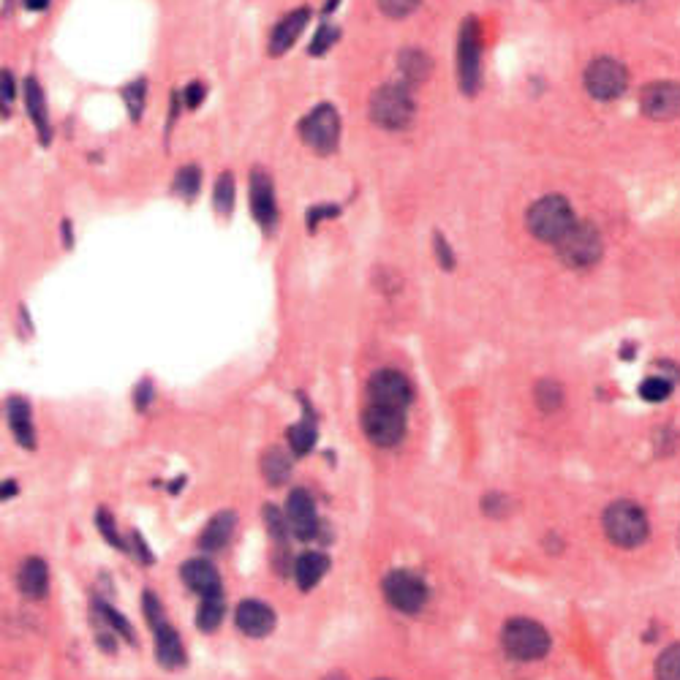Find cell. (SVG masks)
<instances>
[{
    "instance_id": "6da1fadb",
    "label": "cell",
    "mask_w": 680,
    "mask_h": 680,
    "mask_svg": "<svg viewBox=\"0 0 680 680\" xmlns=\"http://www.w3.org/2000/svg\"><path fill=\"white\" fill-rule=\"evenodd\" d=\"M525 221H528V229L536 240L553 245H558V240L577 224L572 204L566 202L564 196H544V199L534 202L525 215Z\"/></svg>"
},
{
    "instance_id": "7a4b0ae2",
    "label": "cell",
    "mask_w": 680,
    "mask_h": 680,
    "mask_svg": "<svg viewBox=\"0 0 680 680\" xmlns=\"http://www.w3.org/2000/svg\"><path fill=\"white\" fill-rule=\"evenodd\" d=\"M604 534L618 547H637L648 536V517L632 501H615L604 512Z\"/></svg>"
},
{
    "instance_id": "3957f363",
    "label": "cell",
    "mask_w": 680,
    "mask_h": 680,
    "mask_svg": "<svg viewBox=\"0 0 680 680\" xmlns=\"http://www.w3.org/2000/svg\"><path fill=\"white\" fill-rule=\"evenodd\" d=\"M501 645L512 659L536 661L550 651V634L536 621L512 618V621H506L504 632H501Z\"/></svg>"
},
{
    "instance_id": "277c9868",
    "label": "cell",
    "mask_w": 680,
    "mask_h": 680,
    "mask_svg": "<svg viewBox=\"0 0 680 680\" xmlns=\"http://www.w3.org/2000/svg\"><path fill=\"white\" fill-rule=\"evenodd\" d=\"M457 79L466 96H474L482 82V30L468 17L457 33Z\"/></svg>"
},
{
    "instance_id": "5b68a950",
    "label": "cell",
    "mask_w": 680,
    "mask_h": 680,
    "mask_svg": "<svg viewBox=\"0 0 680 680\" xmlns=\"http://www.w3.org/2000/svg\"><path fill=\"white\" fill-rule=\"evenodd\" d=\"M370 117L387 131H400L414 120V101L403 85H384L370 96Z\"/></svg>"
},
{
    "instance_id": "8992f818",
    "label": "cell",
    "mask_w": 680,
    "mask_h": 680,
    "mask_svg": "<svg viewBox=\"0 0 680 680\" xmlns=\"http://www.w3.org/2000/svg\"><path fill=\"white\" fill-rule=\"evenodd\" d=\"M555 251L561 256V262L574 270H585L602 259V234L593 224H577L558 240Z\"/></svg>"
},
{
    "instance_id": "52a82bcc",
    "label": "cell",
    "mask_w": 680,
    "mask_h": 680,
    "mask_svg": "<svg viewBox=\"0 0 680 680\" xmlns=\"http://www.w3.org/2000/svg\"><path fill=\"white\" fill-rule=\"evenodd\" d=\"M300 139L319 156H330L340 142V117L332 104H319L300 120Z\"/></svg>"
},
{
    "instance_id": "ba28073f",
    "label": "cell",
    "mask_w": 680,
    "mask_h": 680,
    "mask_svg": "<svg viewBox=\"0 0 680 680\" xmlns=\"http://www.w3.org/2000/svg\"><path fill=\"white\" fill-rule=\"evenodd\" d=\"M145 612H147V623L153 626V634H156V656L164 667H180L185 659L183 653V642L177 637V632L166 623L164 618V607L156 599V593L145 591Z\"/></svg>"
},
{
    "instance_id": "9c48e42d",
    "label": "cell",
    "mask_w": 680,
    "mask_h": 680,
    "mask_svg": "<svg viewBox=\"0 0 680 680\" xmlns=\"http://www.w3.org/2000/svg\"><path fill=\"white\" fill-rule=\"evenodd\" d=\"M362 430H365L368 441H373L376 447H395V444H400L403 433H406V414L398 411V408L368 403L365 414H362Z\"/></svg>"
},
{
    "instance_id": "30bf717a",
    "label": "cell",
    "mask_w": 680,
    "mask_h": 680,
    "mask_svg": "<svg viewBox=\"0 0 680 680\" xmlns=\"http://www.w3.org/2000/svg\"><path fill=\"white\" fill-rule=\"evenodd\" d=\"M585 90L591 93L596 101H615L626 93V85H629V74L623 63L612 58H599L593 60L591 66L585 68Z\"/></svg>"
},
{
    "instance_id": "8fae6325",
    "label": "cell",
    "mask_w": 680,
    "mask_h": 680,
    "mask_svg": "<svg viewBox=\"0 0 680 680\" xmlns=\"http://www.w3.org/2000/svg\"><path fill=\"white\" fill-rule=\"evenodd\" d=\"M384 599H387L395 610L406 612V615H414V612L422 610V604L428 599V588H425V583H422L414 572L395 569V572H389L387 580H384Z\"/></svg>"
},
{
    "instance_id": "7c38bea8",
    "label": "cell",
    "mask_w": 680,
    "mask_h": 680,
    "mask_svg": "<svg viewBox=\"0 0 680 680\" xmlns=\"http://www.w3.org/2000/svg\"><path fill=\"white\" fill-rule=\"evenodd\" d=\"M368 398L376 406L406 411V406L411 403V384L398 370H379L368 381Z\"/></svg>"
},
{
    "instance_id": "4fadbf2b",
    "label": "cell",
    "mask_w": 680,
    "mask_h": 680,
    "mask_svg": "<svg viewBox=\"0 0 680 680\" xmlns=\"http://www.w3.org/2000/svg\"><path fill=\"white\" fill-rule=\"evenodd\" d=\"M640 107L651 120H672L680 115V85L678 82H651L642 90Z\"/></svg>"
},
{
    "instance_id": "5bb4252c",
    "label": "cell",
    "mask_w": 680,
    "mask_h": 680,
    "mask_svg": "<svg viewBox=\"0 0 680 680\" xmlns=\"http://www.w3.org/2000/svg\"><path fill=\"white\" fill-rule=\"evenodd\" d=\"M251 213L253 221L264 232H272L278 224V204H275V188L264 169H253L251 175Z\"/></svg>"
},
{
    "instance_id": "9a60e30c",
    "label": "cell",
    "mask_w": 680,
    "mask_h": 680,
    "mask_svg": "<svg viewBox=\"0 0 680 680\" xmlns=\"http://www.w3.org/2000/svg\"><path fill=\"white\" fill-rule=\"evenodd\" d=\"M286 520L292 525L294 536L300 539H313L319 534V517H316V504L305 490H294L286 501Z\"/></svg>"
},
{
    "instance_id": "2e32d148",
    "label": "cell",
    "mask_w": 680,
    "mask_h": 680,
    "mask_svg": "<svg viewBox=\"0 0 680 680\" xmlns=\"http://www.w3.org/2000/svg\"><path fill=\"white\" fill-rule=\"evenodd\" d=\"M237 626L240 632L248 634V637H267L275 626V612L267 607L264 602H256V599H248L237 607Z\"/></svg>"
},
{
    "instance_id": "e0dca14e",
    "label": "cell",
    "mask_w": 680,
    "mask_h": 680,
    "mask_svg": "<svg viewBox=\"0 0 680 680\" xmlns=\"http://www.w3.org/2000/svg\"><path fill=\"white\" fill-rule=\"evenodd\" d=\"M308 20H311V11L308 9H297V11H292V14H286V17L275 25V30H272L270 55L278 58V55H283V52H289V49L297 44V39L302 36V30H305Z\"/></svg>"
},
{
    "instance_id": "ac0fdd59",
    "label": "cell",
    "mask_w": 680,
    "mask_h": 680,
    "mask_svg": "<svg viewBox=\"0 0 680 680\" xmlns=\"http://www.w3.org/2000/svg\"><path fill=\"white\" fill-rule=\"evenodd\" d=\"M183 580L185 585L196 591L199 596H221V577L215 572V566L204 558H196V561H188L183 566Z\"/></svg>"
},
{
    "instance_id": "d6986e66",
    "label": "cell",
    "mask_w": 680,
    "mask_h": 680,
    "mask_svg": "<svg viewBox=\"0 0 680 680\" xmlns=\"http://www.w3.org/2000/svg\"><path fill=\"white\" fill-rule=\"evenodd\" d=\"M25 107H28V115L33 120V126L39 131V139L44 145H49V112H47V98H44V90L33 77L25 79Z\"/></svg>"
},
{
    "instance_id": "ffe728a7",
    "label": "cell",
    "mask_w": 680,
    "mask_h": 680,
    "mask_svg": "<svg viewBox=\"0 0 680 680\" xmlns=\"http://www.w3.org/2000/svg\"><path fill=\"white\" fill-rule=\"evenodd\" d=\"M49 588L47 564L41 558H28L20 569V591L28 599H44Z\"/></svg>"
},
{
    "instance_id": "44dd1931",
    "label": "cell",
    "mask_w": 680,
    "mask_h": 680,
    "mask_svg": "<svg viewBox=\"0 0 680 680\" xmlns=\"http://www.w3.org/2000/svg\"><path fill=\"white\" fill-rule=\"evenodd\" d=\"M9 425L14 430V438L20 441L22 447H36V428H33V419H30V406L22 398L9 400Z\"/></svg>"
},
{
    "instance_id": "7402d4cb",
    "label": "cell",
    "mask_w": 680,
    "mask_h": 680,
    "mask_svg": "<svg viewBox=\"0 0 680 680\" xmlns=\"http://www.w3.org/2000/svg\"><path fill=\"white\" fill-rule=\"evenodd\" d=\"M327 566L330 561L321 553H305L297 558V566H294V577H297V585L302 591H311L319 585V580L327 574Z\"/></svg>"
},
{
    "instance_id": "603a6c76",
    "label": "cell",
    "mask_w": 680,
    "mask_h": 680,
    "mask_svg": "<svg viewBox=\"0 0 680 680\" xmlns=\"http://www.w3.org/2000/svg\"><path fill=\"white\" fill-rule=\"evenodd\" d=\"M234 534V515L232 512H221V515H215L210 523H207V528H204L202 539H199V547L202 550H221V547H226L229 544V539H232Z\"/></svg>"
},
{
    "instance_id": "cb8c5ba5",
    "label": "cell",
    "mask_w": 680,
    "mask_h": 680,
    "mask_svg": "<svg viewBox=\"0 0 680 680\" xmlns=\"http://www.w3.org/2000/svg\"><path fill=\"white\" fill-rule=\"evenodd\" d=\"M430 68H433V63H430V58L422 52V49H406V52L400 55V71H403V77H406V82H411V85L425 82V79L430 77Z\"/></svg>"
},
{
    "instance_id": "d4e9b609",
    "label": "cell",
    "mask_w": 680,
    "mask_h": 680,
    "mask_svg": "<svg viewBox=\"0 0 680 680\" xmlns=\"http://www.w3.org/2000/svg\"><path fill=\"white\" fill-rule=\"evenodd\" d=\"M224 621V599L221 596H204L196 612V623L202 632H215Z\"/></svg>"
},
{
    "instance_id": "484cf974",
    "label": "cell",
    "mask_w": 680,
    "mask_h": 680,
    "mask_svg": "<svg viewBox=\"0 0 680 680\" xmlns=\"http://www.w3.org/2000/svg\"><path fill=\"white\" fill-rule=\"evenodd\" d=\"M234 199H237V188H234V177L229 172L215 180L213 188V207L218 215H232Z\"/></svg>"
},
{
    "instance_id": "4316f807",
    "label": "cell",
    "mask_w": 680,
    "mask_h": 680,
    "mask_svg": "<svg viewBox=\"0 0 680 680\" xmlns=\"http://www.w3.org/2000/svg\"><path fill=\"white\" fill-rule=\"evenodd\" d=\"M145 101H147V82L145 79H136V82H128L123 88V104H126L128 117L139 123L142 120V112H145Z\"/></svg>"
},
{
    "instance_id": "83f0119b",
    "label": "cell",
    "mask_w": 680,
    "mask_h": 680,
    "mask_svg": "<svg viewBox=\"0 0 680 680\" xmlns=\"http://www.w3.org/2000/svg\"><path fill=\"white\" fill-rule=\"evenodd\" d=\"M262 471H264V476H267V482H270V485H281L283 479L289 476V471H292V463H289V457L283 455L281 449H272V452L264 455Z\"/></svg>"
},
{
    "instance_id": "f1b7e54d",
    "label": "cell",
    "mask_w": 680,
    "mask_h": 680,
    "mask_svg": "<svg viewBox=\"0 0 680 680\" xmlns=\"http://www.w3.org/2000/svg\"><path fill=\"white\" fill-rule=\"evenodd\" d=\"M199 185H202V172H199V166H183V169L175 175L172 191L191 202V199H196V194H199Z\"/></svg>"
},
{
    "instance_id": "f546056e",
    "label": "cell",
    "mask_w": 680,
    "mask_h": 680,
    "mask_svg": "<svg viewBox=\"0 0 680 680\" xmlns=\"http://www.w3.org/2000/svg\"><path fill=\"white\" fill-rule=\"evenodd\" d=\"M289 444L297 455H308L316 444V425L311 419H302L300 425L289 428Z\"/></svg>"
},
{
    "instance_id": "4dcf8cb0",
    "label": "cell",
    "mask_w": 680,
    "mask_h": 680,
    "mask_svg": "<svg viewBox=\"0 0 680 680\" xmlns=\"http://www.w3.org/2000/svg\"><path fill=\"white\" fill-rule=\"evenodd\" d=\"M672 387H675V379H670V376H648L640 384V395L651 403H661V400L670 398Z\"/></svg>"
},
{
    "instance_id": "1f68e13d",
    "label": "cell",
    "mask_w": 680,
    "mask_h": 680,
    "mask_svg": "<svg viewBox=\"0 0 680 680\" xmlns=\"http://www.w3.org/2000/svg\"><path fill=\"white\" fill-rule=\"evenodd\" d=\"M656 678L680 680V645H670L656 661Z\"/></svg>"
},
{
    "instance_id": "d6a6232c",
    "label": "cell",
    "mask_w": 680,
    "mask_h": 680,
    "mask_svg": "<svg viewBox=\"0 0 680 680\" xmlns=\"http://www.w3.org/2000/svg\"><path fill=\"white\" fill-rule=\"evenodd\" d=\"M536 403L542 411H555V408L564 403V389L558 387L555 381H542L536 387Z\"/></svg>"
},
{
    "instance_id": "836d02e7",
    "label": "cell",
    "mask_w": 680,
    "mask_h": 680,
    "mask_svg": "<svg viewBox=\"0 0 680 680\" xmlns=\"http://www.w3.org/2000/svg\"><path fill=\"white\" fill-rule=\"evenodd\" d=\"M338 36H340L338 28H335V25H330V22H324V25L319 28V33L313 36L311 49H308V52H311L313 58H319V55H324V52H327V49H330L332 44L338 41Z\"/></svg>"
},
{
    "instance_id": "e575fe53",
    "label": "cell",
    "mask_w": 680,
    "mask_h": 680,
    "mask_svg": "<svg viewBox=\"0 0 680 680\" xmlns=\"http://www.w3.org/2000/svg\"><path fill=\"white\" fill-rule=\"evenodd\" d=\"M419 6V0H379L381 14H387L392 20H403L408 14H414Z\"/></svg>"
},
{
    "instance_id": "d590c367",
    "label": "cell",
    "mask_w": 680,
    "mask_h": 680,
    "mask_svg": "<svg viewBox=\"0 0 680 680\" xmlns=\"http://www.w3.org/2000/svg\"><path fill=\"white\" fill-rule=\"evenodd\" d=\"M433 253H436V259L441 262L444 270H452V267H455V253L449 251L444 234H436V237H433Z\"/></svg>"
},
{
    "instance_id": "8d00e7d4",
    "label": "cell",
    "mask_w": 680,
    "mask_h": 680,
    "mask_svg": "<svg viewBox=\"0 0 680 680\" xmlns=\"http://www.w3.org/2000/svg\"><path fill=\"white\" fill-rule=\"evenodd\" d=\"M101 618H104L107 623H112V626H115L117 632L123 634L126 640H134V632H131V626H128V621H123V618H120V612H115L112 607H107V604H101Z\"/></svg>"
},
{
    "instance_id": "74e56055",
    "label": "cell",
    "mask_w": 680,
    "mask_h": 680,
    "mask_svg": "<svg viewBox=\"0 0 680 680\" xmlns=\"http://www.w3.org/2000/svg\"><path fill=\"white\" fill-rule=\"evenodd\" d=\"M204 98H207V88H204L202 82H191L183 93V104L188 109H199L204 104Z\"/></svg>"
},
{
    "instance_id": "f35d334b",
    "label": "cell",
    "mask_w": 680,
    "mask_h": 680,
    "mask_svg": "<svg viewBox=\"0 0 680 680\" xmlns=\"http://www.w3.org/2000/svg\"><path fill=\"white\" fill-rule=\"evenodd\" d=\"M338 213L340 210L335 204H319V207H313L311 213H308V229L316 232V224H319V221H324V218H335Z\"/></svg>"
},
{
    "instance_id": "ab89813d",
    "label": "cell",
    "mask_w": 680,
    "mask_h": 680,
    "mask_svg": "<svg viewBox=\"0 0 680 680\" xmlns=\"http://www.w3.org/2000/svg\"><path fill=\"white\" fill-rule=\"evenodd\" d=\"M98 525H101V534H104V539H109L115 547H123L120 536L115 534V523H112V517H109L107 512H98Z\"/></svg>"
},
{
    "instance_id": "60d3db41",
    "label": "cell",
    "mask_w": 680,
    "mask_h": 680,
    "mask_svg": "<svg viewBox=\"0 0 680 680\" xmlns=\"http://www.w3.org/2000/svg\"><path fill=\"white\" fill-rule=\"evenodd\" d=\"M14 96H17V79L11 71H3V107H9Z\"/></svg>"
},
{
    "instance_id": "b9f144b4",
    "label": "cell",
    "mask_w": 680,
    "mask_h": 680,
    "mask_svg": "<svg viewBox=\"0 0 680 680\" xmlns=\"http://www.w3.org/2000/svg\"><path fill=\"white\" fill-rule=\"evenodd\" d=\"M25 6L30 11H44L49 6V0H25Z\"/></svg>"
}]
</instances>
